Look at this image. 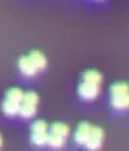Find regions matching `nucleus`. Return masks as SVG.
Returning <instances> with one entry per match:
<instances>
[{"mask_svg":"<svg viewBox=\"0 0 129 151\" xmlns=\"http://www.w3.org/2000/svg\"><path fill=\"white\" fill-rule=\"evenodd\" d=\"M110 104L117 110H124V109L129 108V92L111 95Z\"/></svg>","mask_w":129,"mask_h":151,"instance_id":"6","label":"nucleus"},{"mask_svg":"<svg viewBox=\"0 0 129 151\" xmlns=\"http://www.w3.org/2000/svg\"><path fill=\"white\" fill-rule=\"evenodd\" d=\"M92 126L87 122H82L78 126L77 130L74 132V141L77 142L79 145L85 146V144L88 141V137L90 135V131H91Z\"/></svg>","mask_w":129,"mask_h":151,"instance_id":"4","label":"nucleus"},{"mask_svg":"<svg viewBox=\"0 0 129 151\" xmlns=\"http://www.w3.org/2000/svg\"><path fill=\"white\" fill-rule=\"evenodd\" d=\"M129 92V86L126 83H114L110 87V95L113 94H120V93H127Z\"/></svg>","mask_w":129,"mask_h":151,"instance_id":"14","label":"nucleus"},{"mask_svg":"<svg viewBox=\"0 0 129 151\" xmlns=\"http://www.w3.org/2000/svg\"><path fill=\"white\" fill-rule=\"evenodd\" d=\"M68 133H69V128L63 123H54L52 126L48 127V134L52 135L66 139Z\"/></svg>","mask_w":129,"mask_h":151,"instance_id":"7","label":"nucleus"},{"mask_svg":"<svg viewBox=\"0 0 129 151\" xmlns=\"http://www.w3.org/2000/svg\"><path fill=\"white\" fill-rule=\"evenodd\" d=\"M48 132H30V143L36 147H43L47 145Z\"/></svg>","mask_w":129,"mask_h":151,"instance_id":"10","label":"nucleus"},{"mask_svg":"<svg viewBox=\"0 0 129 151\" xmlns=\"http://www.w3.org/2000/svg\"><path fill=\"white\" fill-rule=\"evenodd\" d=\"M100 88L98 85L82 81L78 87V94L84 101H94L99 95Z\"/></svg>","mask_w":129,"mask_h":151,"instance_id":"2","label":"nucleus"},{"mask_svg":"<svg viewBox=\"0 0 129 151\" xmlns=\"http://www.w3.org/2000/svg\"><path fill=\"white\" fill-rule=\"evenodd\" d=\"M1 145H2V137L0 135V147H1Z\"/></svg>","mask_w":129,"mask_h":151,"instance_id":"16","label":"nucleus"},{"mask_svg":"<svg viewBox=\"0 0 129 151\" xmlns=\"http://www.w3.org/2000/svg\"><path fill=\"white\" fill-rule=\"evenodd\" d=\"M23 96H24V93L23 91L20 88H17V87H13V88H10L6 93H5V99L8 101H15V103L21 104L22 103Z\"/></svg>","mask_w":129,"mask_h":151,"instance_id":"11","label":"nucleus"},{"mask_svg":"<svg viewBox=\"0 0 129 151\" xmlns=\"http://www.w3.org/2000/svg\"><path fill=\"white\" fill-rule=\"evenodd\" d=\"M20 105H21V104L4 99L2 103V106H1V109H2V112L4 113V115L13 117V116H16L19 114Z\"/></svg>","mask_w":129,"mask_h":151,"instance_id":"8","label":"nucleus"},{"mask_svg":"<svg viewBox=\"0 0 129 151\" xmlns=\"http://www.w3.org/2000/svg\"><path fill=\"white\" fill-rule=\"evenodd\" d=\"M65 141H66V139L48 134V137H47V145L52 149H60L61 147L64 146Z\"/></svg>","mask_w":129,"mask_h":151,"instance_id":"13","label":"nucleus"},{"mask_svg":"<svg viewBox=\"0 0 129 151\" xmlns=\"http://www.w3.org/2000/svg\"><path fill=\"white\" fill-rule=\"evenodd\" d=\"M39 103V96L37 93L28 91L24 93L22 103L20 105V112L19 114L24 119H30L35 115L37 111V106Z\"/></svg>","mask_w":129,"mask_h":151,"instance_id":"1","label":"nucleus"},{"mask_svg":"<svg viewBox=\"0 0 129 151\" xmlns=\"http://www.w3.org/2000/svg\"><path fill=\"white\" fill-rule=\"evenodd\" d=\"M28 57L33 61V63L37 68L38 71L43 70L46 67V58H45V56L40 51L38 50L30 51V54H28Z\"/></svg>","mask_w":129,"mask_h":151,"instance_id":"9","label":"nucleus"},{"mask_svg":"<svg viewBox=\"0 0 129 151\" xmlns=\"http://www.w3.org/2000/svg\"><path fill=\"white\" fill-rule=\"evenodd\" d=\"M30 132H48V125L42 119H37L32 124Z\"/></svg>","mask_w":129,"mask_h":151,"instance_id":"15","label":"nucleus"},{"mask_svg":"<svg viewBox=\"0 0 129 151\" xmlns=\"http://www.w3.org/2000/svg\"><path fill=\"white\" fill-rule=\"evenodd\" d=\"M18 67H19L20 72L25 76H34L38 72L37 68L34 65L28 56H22L20 58L18 61Z\"/></svg>","mask_w":129,"mask_h":151,"instance_id":"5","label":"nucleus"},{"mask_svg":"<svg viewBox=\"0 0 129 151\" xmlns=\"http://www.w3.org/2000/svg\"><path fill=\"white\" fill-rule=\"evenodd\" d=\"M82 78L83 81H85V83H94V85H98V86L102 81V75L96 70H87L82 75Z\"/></svg>","mask_w":129,"mask_h":151,"instance_id":"12","label":"nucleus"},{"mask_svg":"<svg viewBox=\"0 0 129 151\" xmlns=\"http://www.w3.org/2000/svg\"><path fill=\"white\" fill-rule=\"evenodd\" d=\"M103 139H104V132H103L102 128L92 127L91 131H90V135L88 137V141L85 144V147L90 151L98 150L102 146Z\"/></svg>","mask_w":129,"mask_h":151,"instance_id":"3","label":"nucleus"}]
</instances>
